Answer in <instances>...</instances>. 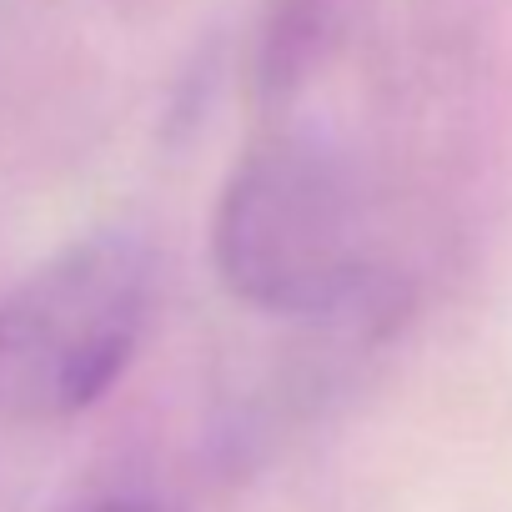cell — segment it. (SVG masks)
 <instances>
[{
  "instance_id": "1",
  "label": "cell",
  "mask_w": 512,
  "mask_h": 512,
  "mask_svg": "<svg viewBox=\"0 0 512 512\" xmlns=\"http://www.w3.org/2000/svg\"><path fill=\"white\" fill-rule=\"evenodd\" d=\"M211 267L241 307L267 317L357 332L397 317L357 171L312 131L272 126L231 166L211 211Z\"/></svg>"
},
{
  "instance_id": "2",
  "label": "cell",
  "mask_w": 512,
  "mask_h": 512,
  "mask_svg": "<svg viewBox=\"0 0 512 512\" xmlns=\"http://www.w3.org/2000/svg\"><path fill=\"white\" fill-rule=\"evenodd\" d=\"M151 251L131 231H96L0 297V417L66 422L131 367L151 312Z\"/></svg>"
},
{
  "instance_id": "4",
  "label": "cell",
  "mask_w": 512,
  "mask_h": 512,
  "mask_svg": "<svg viewBox=\"0 0 512 512\" xmlns=\"http://www.w3.org/2000/svg\"><path fill=\"white\" fill-rule=\"evenodd\" d=\"M86 512H171V507L146 502V497H111V502H96V507H86Z\"/></svg>"
},
{
  "instance_id": "3",
  "label": "cell",
  "mask_w": 512,
  "mask_h": 512,
  "mask_svg": "<svg viewBox=\"0 0 512 512\" xmlns=\"http://www.w3.org/2000/svg\"><path fill=\"white\" fill-rule=\"evenodd\" d=\"M357 21V0H267L251 46V96L272 121L332 66Z\"/></svg>"
}]
</instances>
